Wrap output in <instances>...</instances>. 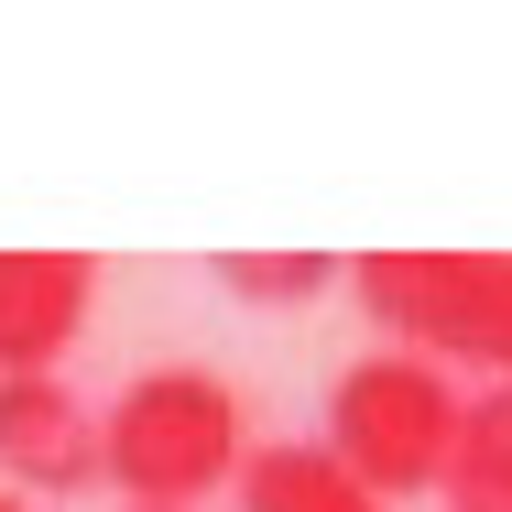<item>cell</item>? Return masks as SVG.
I'll return each mask as SVG.
<instances>
[{"mask_svg":"<svg viewBox=\"0 0 512 512\" xmlns=\"http://www.w3.org/2000/svg\"><path fill=\"white\" fill-rule=\"evenodd\" d=\"M251 458V404L207 360H153L99 404V480L131 512H197Z\"/></svg>","mask_w":512,"mask_h":512,"instance_id":"cell-1","label":"cell"},{"mask_svg":"<svg viewBox=\"0 0 512 512\" xmlns=\"http://www.w3.org/2000/svg\"><path fill=\"white\" fill-rule=\"evenodd\" d=\"M458 404H469V393H458L436 360H414V349H371V360H349V371L327 382V425H316V447L393 512V502H414V491L447 480Z\"/></svg>","mask_w":512,"mask_h":512,"instance_id":"cell-2","label":"cell"},{"mask_svg":"<svg viewBox=\"0 0 512 512\" xmlns=\"http://www.w3.org/2000/svg\"><path fill=\"white\" fill-rule=\"evenodd\" d=\"M349 295L371 306V327L414 349V360H469L512 382V251H360Z\"/></svg>","mask_w":512,"mask_h":512,"instance_id":"cell-3","label":"cell"},{"mask_svg":"<svg viewBox=\"0 0 512 512\" xmlns=\"http://www.w3.org/2000/svg\"><path fill=\"white\" fill-rule=\"evenodd\" d=\"M0 491L11 502H77L99 491V414L66 371L0 382Z\"/></svg>","mask_w":512,"mask_h":512,"instance_id":"cell-4","label":"cell"},{"mask_svg":"<svg viewBox=\"0 0 512 512\" xmlns=\"http://www.w3.org/2000/svg\"><path fill=\"white\" fill-rule=\"evenodd\" d=\"M88 316H99V262L88 251H0V382L66 371Z\"/></svg>","mask_w":512,"mask_h":512,"instance_id":"cell-5","label":"cell"},{"mask_svg":"<svg viewBox=\"0 0 512 512\" xmlns=\"http://www.w3.org/2000/svg\"><path fill=\"white\" fill-rule=\"evenodd\" d=\"M229 502L240 512H382L316 436H273V447H251L240 458V480H229Z\"/></svg>","mask_w":512,"mask_h":512,"instance_id":"cell-6","label":"cell"},{"mask_svg":"<svg viewBox=\"0 0 512 512\" xmlns=\"http://www.w3.org/2000/svg\"><path fill=\"white\" fill-rule=\"evenodd\" d=\"M436 502L447 512H512V382L458 404V447H447Z\"/></svg>","mask_w":512,"mask_h":512,"instance_id":"cell-7","label":"cell"},{"mask_svg":"<svg viewBox=\"0 0 512 512\" xmlns=\"http://www.w3.org/2000/svg\"><path fill=\"white\" fill-rule=\"evenodd\" d=\"M218 284H229L240 306H316V295L338 284V262H327V251H229Z\"/></svg>","mask_w":512,"mask_h":512,"instance_id":"cell-8","label":"cell"},{"mask_svg":"<svg viewBox=\"0 0 512 512\" xmlns=\"http://www.w3.org/2000/svg\"><path fill=\"white\" fill-rule=\"evenodd\" d=\"M0 512H33V502H11V491H0Z\"/></svg>","mask_w":512,"mask_h":512,"instance_id":"cell-9","label":"cell"},{"mask_svg":"<svg viewBox=\"0 0 512 512\" xmlns=\"http://www.w3.org/2000/svg\"><path fill=\"white\" fill-rule=\"evenodd\" d=\"M120 512H131V502H120Z\"/></svg>","mask_w":512,"mask_h":512,"instance_id":"cell-10","label":"cell"}]
</instances>
